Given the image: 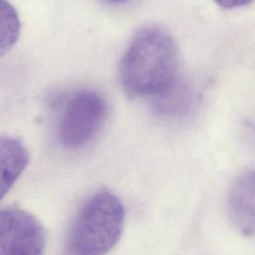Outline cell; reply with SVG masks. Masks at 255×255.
<instances>
[{
	"label": "cell",
	"instance_id": "52a82bcc",
	"mask_svg": "<svg viewBox=\"0 0 255 255\" xmlns=\"http://www.w3.org/2000/svg\"><path fill=\"white\" fill-rule=\"evenodd\" d=\"M20 33L16 9L6 0H0V58L11 50Z\"/></svg>",
	"mask_w": 255,
	"mask_h": 255
},
{
	"label": "cell",
	"instance_id": "8992f818",
	"mask_svg": "<svg viewBox=\"0 0 255 255\" xmlns=\"http://www.w3.org/2000/svg\"><path fill=\"white\" fill-rule=\"evenodd\" d=\"M29 153L18 138L0 136V200L26 168Z\"/></svg>",
	"mask_w": 255,
	"mask_h": 255
},
{
	"label": "cell",
	"instance_id": "3957f363",
	"mask_svg": "<svg viewBox=\"0 0 255 255\" xmlns=\"http://www.w3.org/2000/svg\"><path fill=\"white\" fill-rule=\"evenodd\" d=\"M109 116L106 100L92 90L72 94L64 104L58 125L61 143L78 148L92 141L102 130Z\"/></svg>",
	"mask_w": 255,
	"mask_h": 255
},
{
	"label": "cell",
	"instance_id": "277c9868",
	"mask_svg": "<svg viewBox=\"0 0 255 255\" xmlns=\"http://www.w3.org/2000/svg\"><path fill=\"white\" fill-rule=\"evenodd\" d=\"M45 230L26 210L8 207L0 210V255H44Z\"/></svg>",
	"mask_w": 255,
	"mask_h": 255
},
{
	"label": "cell",
	"instance_id": "7a4b0ae2",
	"mask_svg": "<svg viewBox=\"0 0 255 255\" xmlns=\"http://www.w3.org/2000/svg\"><path fill=\"white\" fill-rule=\"evenodd\" d=\"M125 207L110 190L94 193L78 210L67 232L65 255H106L118 243Z\"/></svg>",
	"mask_w": 255,
	"mask_h": 255
},
{
	"label": "cell",
	"instance_id": "6da1fadb",
	"mask_svg": "<svg viewBox=\"0 0 255 255\" xmlns=\"http://www.w3.org/2000/svg\"><path fill=\"white\" fill-rule=\"evenodd\" d=\"M178 52L172 35L159 25L140 28L120 64V79L130 98L165 94L174 82Z\"/></svg>",
	"mask_w": 255,
	"mask_h": 255
},
{
	"label": "cell",
	"instance_id": "5b68a950",
	"mask_svg": "<svg viewBox=\"0 0 255 255\" xmlns=\"http://www.w3.org/2000/svg\"><path fill=\"white\" fill-rule=\"evenodd\" d=\"M230 218L245 235L254 232V175L246 172L233 183L228 196Z\"/></svg>",
	"mask_w": 255,
	"mask_h": 255
},
{
	"label": "cell",
	"instance_id": "ba28073f",
	"mask_svg": "<svg viewBox=\"0 0 255 255\" xmlns=\"http://www.w3.org/2000/svg\"><path fill=\"white\" fill-rule=\"evenodd\" d=\"M219 6L226 9L243 7L250 4L253 0H214Z\"/></svg>",
	"mask_w": 255,
	"mask_h": 255
},
{
	"label": "cell",
	"instance_id": "9c48e42d",
	"mask_svg": "<svg viewBox=\"0 0 255 255\" xmlns=\"http://www.w3.org/2000/svg\"><path fill=\"white\" fill-rule=\"evenodd\" d=\"M107 1H109L111 3H115V4H122V3L128 2V0H107Z\"/></svg>",
	"mask_w": 255,
	"mask_h": 255
}]
</instances>
